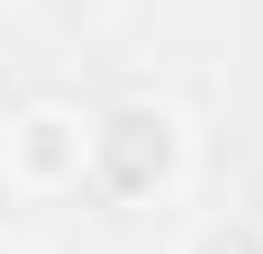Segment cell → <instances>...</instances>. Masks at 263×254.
I'll return each instance as SVG.
<instances>
[{"mask_svg": "<svg viewBox=\"0 0 263 254\" xmlns=\"http://www.w3.org/2000/svg\"><path fill=\"white\" fill-rule=\"evenodd\" d=\"M163 164H173V127L155 109H118L109 136H100V173L118 191H145V182H163Z\"/></svg>", "mask_w": 263, "mask_h": 254, "instance_id": "obj_1", "label": "cell"}, {"mask_svg": "<svg viewBox=\"0 0 263 254\" xmlns=\"http://www.w3.org/2000/svg\"><path fill=\"white\" fill-rule=\"evenodd\" d=\"M200 254H263V245H254V236H245V227H227V236H209V245H200Z\"/></svg>", "mask_w": 263, "mask_h": 254, "instance_id": "obj_2", "label": "cell"}]
</instances>
